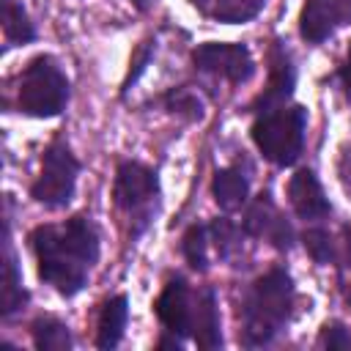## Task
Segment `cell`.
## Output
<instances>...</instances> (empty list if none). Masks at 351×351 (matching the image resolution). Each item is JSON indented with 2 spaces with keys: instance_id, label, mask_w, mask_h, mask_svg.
<instances>
[{
  "instance_id": "5b68a950",
  "label": "cell",
  "mask_w": 351,
  "mask_h": 351,
  "mask_svg": "<svg viewBox=\"0 0 351 351\" xmlns=\"http://www.w3.org/2000/svg\"><path fill=\"white\" fill-rule=\"evenodd\" d=\"M69 77L58 66L52 55H38L33 58L22 77H19V93L16 104L25 115L33 118H55L66 110L69 104Z\"/></svg>"
},
{
  "instance_id": "e0dca14e",
  "label": "cell",
  "mask_w": 351,
  "mask_h": 351,
  "mask_svg": "<svg viewBox=\"0 0 351 351\" xmlns=\"http://www.w3.org/2000/svg\"><path fill=\"white\" fill-rule=\"evenodd\" d=\"M30 335L38 351H69L71 348V332L55 315H38L30 324Z\"/></svg>"
},
{
  "instance_id": "6da1fadb",
  "label": "cell",
  "mask_w": 351,
  "mask_h": 351,
  "mask_svg": "<svg viewBox=\"0 0 351 351\" xmlns=\"http://www.w3.org/2000/svg\"><path fill=\"white\" fill-rule=\"evenodd\" d=\"M30 247L38 261V277L60 296H74L85 288L99 261V230L88 214H74L63 225L33 228Z\"/></svg>"
},
{
  "instance_id": "8992f818",
  "label": "cell",
  "mask_w": 351,
  "mask_h": 351,
  "mask_svg": "<svg viewBox=\"0 0 351 351\" xmlns=\"http://www.w3.org/2000/svg\"><path fill=\"white\" fill-rule=\"evenodd\" d=\"M82 165L71 154L63 137H55L41 156V173L30 186V197L44 208H66L77 189V176Z\"/></svg>"
},
{
  "instance_id": "7c38bea8",
  "label": "cell",
  "mask_w": 351,
  "mask_h": 351,
  "mask_svg": "<svg viewBox=\"0 0 351 351\" xmlns=\"http://www.w3.org/2000/svg\"><path fill=\"white\" fill-rule=\"evenodd\" d=\"M288 200L296 211V217L302 219H324L332 214V203L329 197L324 195V186L321 181L315 178L313 170H299L291 176L288 181Z\"/></svg>"
},
{
  "instance_id": "277c9868",
  "label": "cell",
  "mask_w": 351,
  "mask_h": 351,
  "mask_svg": "<svg viewBox=\"0 0 351 351\" xmlns=\"http://www.w3.org/2000/svg\"><path fill=\"white\" fill-rule=\"evenodd\" d=\"M115 208L129 222V236L137 239L159 211V176L140 162H121L112 184Z\"/></svg>"
},
{
  "instance_id": "4316f807",
  "label": "cell",
  "mask_w": 351,
  "mask_h": 351,
  "mask_svg": "<svg viewBox=\"0 0 351 351\" xmlns=\"http://www.w3.org/2000/svg\"><path fill=\"white\" fill-rule=\"evenodd\" d=\"M129 3H132L137 11H151V8H154L159 0H129Z\"/></svg>"
},
{
  "instance_id": "3957f363",
  "label": "cell",
  "mask_w": 351,
  "mask_h": 351,
  "mask_svg": "<svg viewBox=\"0 0 351 351\" xmlns=\"http://www.w3.org/2000/svg\"><path fill=\"white\" fill-rule=\"evenodd\" d=\"M304 129H307V110L302 104H285L269 112H261L250 129L258 151L280 165L288 167L302 156L304 148Z\"/></svg>"
},
{
  "instance_id": "ffe728a7",
  "label": "cell",
  "mask_w": 351,
  "mask_h": 351,
  "mask_svg": "<svg viewBox=\"0 0 351 351\" xmlns=\"http://www.w3.org/2000/svg\"><path fill=\"white\" fill-rule=\"evenodd\" d=\"M3 30L11 44H27L36 38V27L27 16V11L16 0H5V14H3Z\"/></svg>"
},
{
  "instance_id": "8fae6325",
  "label": "cell",
  "mask_w": 351,
  "mask_h": 351,
  "mask_svg": "<svg viewBox=\"0 0 351 351\" xmlns=\"http://www.w3.org/2000/svg\"><path fill=\"white\" fill-rule=\"evenodd\" d=\"M293 88H296V69L291 63V55L277 41V47H271V55H269V82L255 96L252 110L261 115V112L285 107L288 99L293 96Z\"/></svg>"
},
{
  "instance_id": "603a6c76",
  "label": "cell",
  "mask_w": 351,
  "mask_h": 351,
  "mask_svg": "<svg viewBox=\"0 0 351 351\" xmlns=\"http://www.w3.org/2000/svg\"><path fill=\"white\" fill-rule=\"evenodd\" d=\"M302 241H304V250L310 252V258H313L315 263H324V266H326V263L337 261L335 239H332L324 228H310V230H304Z\"/></svg>"
},
{
  "instance_id": "52a82bcc",
  "label": "cell",
  "mask_w": 351,
  "mask_h": 351,
  "mask_svg": "<svg viewBox=\"0 0 351 351\" xmlns=\"http://www.w3.org/2000/svg\"><path fill=\"white\" fill-rule=\"evenodd\" d=\"M192 63L214 77H222L233 85L247 82L255 74V60L244 44H219V41H206L192 52Z\"/></svg>"
},
{
  "instance_id": "44dd1931",
  "label": "cell",
  "mask_w": 351,
  "mask_h": 351,
  "mask_svg": "<svg viewBox=\"0 0 351 351\" xmlns=\"http://www.w3.org/2000/svg\"><path fill=\"white\" fill-rule=\"evenodd\" d=\"M208 230L214 236V247H217L219 258L233 263L241 255V233H244V228H236L230 219H214Z\"/></svg>"
},
{
  "instance_id": "5bb4252c",
  "label": "cell",
  "mask_w": 351,
  "mask_h": 351,
  "mask_svg": "<svg viewBox=\"0 0 351 351\" xmlns=\"http://www.w3.org/2000/svg\"><path fill=\"white\" fill-rule=\"evenodd\" d=\"M211 192H214V200L222 211H236L250 197V176L239 165L219 167L214 173V181H211Z\"/></svg>"
},
{
  "instance_id": "9a60e30c",
  "label": "cell",
  "mask_w": 351,
  "mask_h": 351,
  "mask_svg": "<svg viewBox=\"0 0 351 351\" xmlns=\"http://www.w3.org/2000/svg\"><path fill=\"white\" fill-rule=\"evenodd\" d=\"M126 321H129V299L123 293L107 299L99 313V324H96V346L104 351L115 348L123 337Z\"/></svg>"
},
{
  "instance_id": "d6986e66",
  "label": "cell",
  "mask_w": 351,
  "mask_h": 351,
  "mask_svg": "<svg viewBox=\"0 0 351 351\" xmlns=\"http://www.w3.org/2000/svg\"><path fill=\"white\" fill-rule=\"evenodd\" d=\"M181 252H184L189 269L203 274L208 269V230L203 225H189L181 239Z\"/></svg>"
},
{
  "instance_id": "4fadbf2b",
  "label": "cell",
  "mask_w": 351,
  "mask_h": 351,
  "mask_svg": "<svg viewBox=\"0 0 351 351\" xmlns=\"http://www.w3.org/2000/svg\"><path fill=\"white\" fill-rule=\"evenodd\" d=\"M192 337L200 348L211 351L222 346V326H219V307L214 288H203L195 296V321H192Z\"/></svg>"
},
{
  "instance_id": "2e32d148",
  "label": "cell",
  "mask_w": 351,
  "mask_h": 351,
  "mask_svg": "<svg viewBox=\"0 0 351 351\" xmlns=\"http://www.w3.org/2000/svg\"><path fill=\"white\" fill-rule=\"evenodd\" d=\"M200 14L225 22V25H239L255 19L269 0H189Z\"/></svg>"
},
{
  "instance_id": "ac0fdd59",
  "label": "cell",
  "mask_w": 351,
  "mask_h": 351,
  "mask_svg": "<svg viewBox=\"0 0 351 351\" xmlns=\"http://www.w3.org/2000/svg\"><path fill=\"white\" fill-rule=\"evenodd\" d=\"M25 302H27V291L22 288V274H19L14 250L8 244V230H5V277H3V307H0L3 318L14 315Z\"/></svg>"
},
{
  "instance_id": "83f0119b",
  "label": "cell",
  "mask_w": 351,
  "mask_h": 351,
  "mask_svg": "<svg viewBox=\"0 0 351 351\" xmlns=\"http://www.w3.org/2000/svg\"><path fill=\"white\" fill-rule=\"evenodd\" d=\"M348 304H351V291H348Z\"/></svg>"
},
{
  "instance_id": "cb8c5ba5",
  "label": "cell",
  "mask_w": 351,
  "mask_h": 351,
  "mask_svg": "<svg viewBox=\"0 0 351 351\" xmlns=\"http://www.w3.org/2000/svg\"><path fill=\"white\" fill-rule=\"evenodd\" d=\"M154 52H156V38H145V41H140V44H137V49L132 52V60H129V71H126L123 88H121V93H123V96H126V93L132 90V85L145 74L148 63L154 60Z\"/></svg>"
},
{
  "instance_id": "7a4b0ae2",
  "label": "cell",
  "mask_w": 351,
  "mask_h": 351,
  "mask_svg": "<svg viewBox=\"0 0 351 351\" xmlns=\"http://www.w3.org/2000/svg\"><path fill=\"white\" fill-rule=\"evenodd\" d=\"M296 302L293 280L285 269H269L261 274L244 296L241 304V343L266 346L291 321Z\"/></svg>"
},
{
  "instance_id": "7402d4cb",
  "label": "cell",
  "mask_w": 351,
  "mask_h": 351,
  "mask_svg": "<svg viewBox=\"0 0 351 351\" xmlns=\"http://www.w3.org/2000/svg\"><path fill=\"white\" fill-rule=\"evenodd\" d=\"M162 104H165L167 112L181 115L186 121H200L203 118V101L197 99V93H192L186 88H173L170 93H165Z\"/></svg>"
},
{
  "instance_id": "484cf974",
  "label": "cell",
  "mask_w": 351,
  "mask_h": 351,
  "mask_svg": "<svg viewBox=\"0 0 351 351\" xmlns=\"http://www.w3.org/2000/svg\"><path fill=\"white\" fill-rule=\"evenodd\" d=\"M340 77H343V85H346V90L351 93V47H348V58H346V66L340 69Z\"/></svg>"
},
{
  "instance_id": "30bf717a",
  "label": "cell",
  "mask_w": 351,
  "mask_h": 351,
  "mask_svg": "<svg viewBox=\"0 0 351 351\" xmlns=\"http://www.w3.org/2000/svg\"><path fill=\"white\" fill-rule=\"evenodd\" d=\"M351 22V0H307L299 16V33L310 44L326 41L340 25Z\"/></svg>"
},
{
  "instance_id": "9c48e42d",
  "label": "cell",
  "mask_w": 351,
  "mask_h": 351,
  "mask_svg": "<svg viewBox=\"0 0 351 351\" xmlns=\"http://www.w3.org/2000/svg\"><path fill=\"white\" fill-rule=\"evenodd\" d=\"M154 310H156V318L165 324L167 332L178 335V337H189V335H192L195 296H192L189 282H186L184 277H173V280L162 288V293H159Z\"/></svg>"
},
{
  "instance_id": "ba28073f",
  "label": "cell",
  "mask_w": 351,
  "mask_h": 351,
  "mask_svg": "<svg viewBox=\"0 0 351 351\" xmlns=\"http://www.w3.org/2000/svg\"><path fill=\"white\" fill-rule=\"evenodd\" d=\"M241 228L247 236H255V239H266L271 247L277 250H291L293 247V228L291 222L282 217V211L274 206L271 195L263 192L258 195L247 211H244V219H241Z\"/></svg>"
},
{
  "instance_id": "d4e9b609",
  "label": "cell",
  "mask_w": 351,
  "mask_h": 351,
  "mask_svg": "<svg viewBox=\"0 0 351 351\" xmlns=\"http://www.w3.org/2000/svg\"><path fill=\"white\" fill-rule=\"evenodd\" d=\"M318 346H324V348H329V351L351 348V332H348L340 321H326V324H324V329H321Z\"/></svg>"
}]
</instances>
